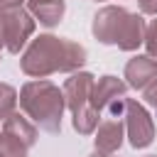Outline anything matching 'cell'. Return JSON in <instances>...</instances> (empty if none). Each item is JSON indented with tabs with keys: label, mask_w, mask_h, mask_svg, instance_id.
<instances>
[{
	"label": "cell",
	"mask_w": 157,
	"mask_h": 157,
	"mask_svg": "<svg viewBox=\"0 0 157 157\" xmlns=\"http://www.w3.org/2000/svg\"><path fill=\"white\" fill-rule=\"evenodd\" d=\"M37 20L29 15V10L17 7V10H7L5 15V49L10 54H20L25 52V47L32 42Z\"/></svg>",
	"instance_id": "4"
},
{
	"label": "cell",
	"mask_w": 157,
	"mask_h": 157,
	"mask_svg": "<svg viewBox=\"0 0 157 157\" xmlns=\"http://www.w3.org/2000/svg\"><path fill=\"white\" fill-rule=\"evenodd\" d=\"M93 83H96V76L91 71H74L61 91H64V101H66V110L76 113L86 105H91V93H93Z\"/></svg>",
	"instance_id": "5"
},
{
	"label": "cell",
	"mask_w": 157,
	"mask_h": 157,
	"mask_svg": "<svg viewBox=\"0 0 157 157\" xmlns=\"http://www.w3.org/2000/svg\"><path fill=\"white\" fill-rule=\"evenodd\" d=\"M145 29H147V22L140 12H130L123 17L120 22V29H118V37H115V47L123 49V52H135L137 47L145 44Z\"/></svg>",
	"instance_id": "9"
},
{
	"label": "cell",
	"mask_w": 157,
	"mask_h": 157,
	"mask_svg": "<svg viewBox=\"0 0 157 157\" xmlns=\"http://www.w3.org/2000/svg\"><path fill=\"white\" fill-rule=\"evenodd\" d=\"M88 157H113V155H103V152H93V155H88Z\"/></svg>",
	"instance_id": "21"
},
{
	"label": "cell",
	"mask_w": 157,
	"mask_h": 157,
	"mask_svg": "<svg viewBox=\"0 0 157 157\" xmlns=\"http://www.w3.org/2000/svg\"><path fill=\"white\" fill-rule=\"evenodd\" d=\"M17 105H20L17 88L0 81V120H7L12 113H17Z\"/></svg>",
	"instance_id": "14"
},
{
	"label": "cell",
	"mask_w": 157,
	"mask_h": 157,
	"mask_svg": "<svg viewBox=\"0 0 157 157\" xmlns=\"http://www.w3.org/2000/svg\"><path fill=\"white\" fill-rule=\"evenodd\" d=\"M137 5H140V15L157 17V0H137Z\"/></svg>",
	"instance_id": "18"
},
{
	"label": "cell",
	"mask_w": 157,
	"mask_h": 157,
	"mask_svg": "<svg viewBox=\"0 0 157 157\" xmlns=\"http://www.w3.org/2000/svg\"><path fill=\"white\" fill-rule=\"evenodd\" d=\"M123 78L130 88L135 91H145L155 78H157V59L147 56V54H135L132 59H128Z\"/></svg>",
	"instance_id": "8"
},
{
	"label": "cell",
	"mask_w": 157,
	"mask_h": 157,
	"mask_svg": "<svg viewBox=\"0 0 157 157\" xmlns=\"http://www.w3.org/2000/svg\"><path fill=\"white\" fill-rule=\"evenodd\" d=\"M123 123H125V137L135 150H145L155 142V120L140 101L135 98L123 101Z\"/></svg>",
	"instance_id": "3"
},
{
	"label": "cell",
	"mask_w": 157,
	"mask_h": 157,
	"mask_svg": "<svg viewBox=\"0 0 157 157\" xmlns=\"http://www.w3.org/2000/svg\"><path fill=\"white\" fill-rule=\"evenodd\" d=\"M20 110L44 132H61V118L66 110L64 91L47 81V78H32L20 88Z\"/></svg>",
	"instance_id": "2"
},
{
	"label": "cell",
	"mask_w": 157,
	"mask_h": 157,
	"mask_svg": "<svg viewBox=\"0 0 157 157\" xmlns=\"http://www.w3.org/2000/svg\"><path fill=\"white\" fill-rule=\"evenodd\" d=\"M27 0H0V7L2 10H17V7H22Z\"/></svg>",
	"instance_id": "19"
},
{
	"label": "cell",
	"mask_w": 157,
	"mask_h": 157,
	"mask_svg": "<svg viewBox=\"0 0 157 157\" xmlns=\"http://www.w3.org/2000/svg\"><path fill=\"white\" fill-rule=\"evenodd\" d=\"M96 2H105V0H96Z\"/></svg>",
	"instance_id": "22"
},
{
	"label": "cell",
	"mask_w": 157,
	"mask_h": 157,
	"mask_svg": "<svg viewBox=\"0 0 157 157\" xmlns=\"http://www.w3.org/2000/svg\"><path fill=\"white\" fill-rule=\"evenodd\" d=\"M142 98H145V103H147V105H152V108L157 110V78H155V81L142 91Z\"/></svg>",
	"instance_id": "17"
},
{
	"label": "cell",
	"mask_w": 157,
	"mask_h": 157,
	"mask_svg": "<svg viewBox=\"0 0 157 157\" xmlns=\"http://www.w3.org/2000/svg\"><path fill=\"white\" fill-rule=\"evenodd\" d=\"M29 147L10 132H0V157H27Z\"/></svg>",
	"instance_id": "15"
},
{
	"label": "cell",
	"mask_w": 157,
	"mask_h": 157,
	"mask_svg": "<svg viewBox=\"0 0 157 157\" xmlns=\"http://www.w3.org/2000/svg\"><path fill=\"white\" fill-rule=\"evenodd\" d=\"M147 157H157V155H147Z\"/></svg>",
	"instance_id": "23"
},
{
	"label": "cell",
	"mask_w": 157,
	"mask_h": 157,
	"mask_svg": "<svg viewBox=\"0 0 157 157\" xmlns=\"http://www.w3.org/2000/svg\"><path fill=\"white\" fill-rule=\"evenodd\" d=\"M128 93V83L113 74H105L101 78H96L93 83V93H91V105L103 113L108 108H115V103H120Z\"/></svg>",
	"instance_id": "7"
},
{
	"label": "cell",
	"mask_w": 157,
	"mask_h": 157,
	"mask_svg": "<svg viewBox=\"0 0 157 157\" xmlns=\"http://www.w3.org/2000/svg\"><path fill=\"white\" fill-rule=\"evenodd\" d=\"M27 10L42 27L52 29L64 20L66 2L64 0H27Z\"/></svg>",
	"instance_id": "11"
},
{
	"label": "cell",
	"mask_w": 157,
	"mask_h": 157,
	"mask_svg": "<svg viewBox=\"0 0 157 157\" xmlns=\"http://www.w3.org/2000/svg\"><path fill=\"white\" fill-rule=\"evenodd\" d=\"M2 130L10 132V135H15L17 140H22L27 147H32V145L37 142V137H39L37 125H34L25 113H12L7 120H2Z\"/></svg>",
	"instance_id": "12"
},
{
	"label": "cell",
	"mask_w": 157,
	"mask_h": 157,
	"mask_svg": "<svg viewBox=\"0 0 157 157\" xmlns=\"http://www.w3.org/2000/svg\"><path fill=\"white\" fill-rule=\"evenodd\" d=\"M142 47L147 49V56L157 59V17L147 22V29H145V44H142Z\"/></svg>",
	"instance_id": "16"
},
{
	"label": "cell",
	"mask_w": 157,
	"mask_h": 157,
	"mask_svg": "<svg viewBox=\"0 0 157 157\" xmlns=\"http://www.w3.org/2000/svg\"><path fill=\"white\" fill-rule=\"evenodd\" d=\"M86 59L88 54L83 44L44 32L32 37V42L25 47V52L20 54V69L29 78H47L52 74L81 71Z\"/></svg>",
	"instance_id": "1"
},
{
	"label": "cell",
	"mask_w": 157,
	"mask_h": 157,
	"mask_svg": "<svg viewBox=\"0 0 157 157\" xmlns=\"http://www.w3.org/2000/svg\"><path fill=\"white\" fill-rule=\"evenodd\" d=\"M5 15H7V10L0 7V49L5 47Z\"/></svg>",
	"instance_id": "20"
},
{
	"label": "cell",
	"mask_w": 157,
	"mask_h": 157,
	"mask_svg": "<svg viewBox=\"0 0 157 157\" xmlns=\"http://www.w3.org/2000/svg\"><path fill=\"white\" fill-rule=\"evenodd\" d=\"M125 15H128V10L123 5H103L93 15V22H91L93 37L101 44H113L115 47V37H118V29H120V22H123Z\"/></svg>",
	"instance_id": "6"
},
{
	"label": "cell",
	"mask_w": 157,
	"mask_h": 157,
	"mask_svg": "<svg viewBox=\"0 0 157 157\" xmlns=\"http://www.w3.org/2000/svg\"><path fill=\"white\" fill-rule=\"evenodd\" d=\"M123 142H125V123L120 118H105V120H101V125L93 132L96 152L113 155V152L120 150Z\"/></svg>",
	"instance_id": "10"
},
{
	"label": "cell",
	"mask_w": 157,
	"mask_h": 157,
	"mask_svg": "<svg viewBox=\"0 0 157 157\" xmlns=\"http://www.w3.org/2000/svg\"><path fill=\"white\" fill-rule=\"evenodd\" d=\"M71 125L78 135H93L96 128L101 125V113L93 108V105H86L76 113H71Z\"/></svg>",
	"instance_id": "13"
}]
</instances>
